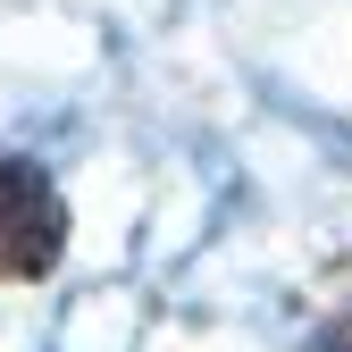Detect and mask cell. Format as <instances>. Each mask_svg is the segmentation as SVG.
Instances as JSON below:
<instances>
[{
  "label": "cell",
  "instance_id": "obj_1",
  "mask_svg": "<svg viewBox=\"0 0 352 352\" xmlns=\"http://www.w3.org/2000/svg\"><path fill=\"white\" fill-rule=\"evenodd\" d=\"M67 252V201L42 168L0 160V285H34L51 277Z\"/></svg>",
  "mask_w": 352,
  "mask_h": 352
},
{
  "label": "cell",
  "instance_id": "obj_2",
  "mask_svg": "<svg viewBox=\"0 0 352 352\" xmlns=\"http://www.w3.org/2000/svg\"><path fill=\"white\" fill-rule=\"evenodd\" d=\"M302 352H352V260H336L311 285V302H302Z\"/></svg>",
  "mask_w": 352,
  "mask_h": 352
}]
</instances>
